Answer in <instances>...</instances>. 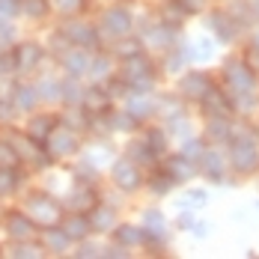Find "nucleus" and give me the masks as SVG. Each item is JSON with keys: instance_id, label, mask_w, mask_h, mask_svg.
Returning a JSON list of instances; mask_svg holds the SVG:
<instances>
[{"instance_id": "1", "label": "nucleus", "mask_w": 259, "mask_h": 259, "mask_svg": "<svg viewBox=\"0 0 259 259\" xmlns=\"http://www.w3.org/2000/svg\"><path fill=\"white\" fill-rule=\"evenodd\" d=\"M21 206L24 211L39 224V227H51V224H60L63 221V214H66V206H63V200L48 191L45 185H39V188H30L27 185L24 191H21Z\"/></svg>"}, {"instance_id": "2", "label": "nucleus", "mask_w": 259, "mask_h": 259, "mask_svg": "<svg viewBox=\"0 0 259 259\" xmlns=\"http://www.w3.org/2000/svg\"><path fill=\"white\" fill-rule=\"evenodd\" d=\"M9 57H12L15 78H36L39 72H45V66L51 60V51L39 39H18L9 48Z\"/></svg>"}, {"instance_id": "3", "label": "nucleus", "mask_w": 259, "mask_h": 259, "mask_svg": "<svg viewBox=\"0 0 259 259\" xmlns=\"http://www.w3.org/2000/svg\"><path fill=\"white\" fill-rule=\"evenodd\" d=\"M57 33H60V39L66 42V45H72V48H87V51H102L104 39L102 33H99V27L96 21H87L83 15L78 18H63V24L54 27Z\"/></svg>"}, {"instance_id": "4", "label": "nucleus", "mask_w": 259, "mask_h": 259, "mask_svg": "<svg viewBox=\"0 0 259 259\" xmlns=\"http://www.w3.org/2000/svg\"><path fill=\"white\" fill-rule=\"evenodd\" d=\"M116 78L128 87V93H149L152 83H155V66L146 54H134V57H125L119 63V72Z\"/></svg>"}, {"instance_id": "5", "label": "nucleus", "mask_w": 259, "mask_h": 259, "mask_svg": "<svg viewBox=\"0 0 259 259\" xmlns=\"http://www.w3.org/2000/svg\"><path fill=\"white\" fill-rule=\"evenodd\" d=\"M39 224L24 211V206H6L0 208V233L6 241H36L39 238Z\"/></svg>"}, {"instance_id": "6", "label": "nucleus", "mask_w": 259, "mask_h": 259, "mask_svg": "<svg viewBox=\"0 0 259 259\" xmlns=\"http://www.w3.org/2000/svg\"><path fill=\"white\" fill-rule=\"evenodd\" d=\"M45 149H48V155L54 158V164L78 158L80 149H83L80 131L72 128V125H66V122H60V125H57V128L48 134V140H45Z\"/></svg>"}, {"instance_id": "7", "label": "nucleus", "mask_w": 259, "mask_h": 259, "mask_svg": "<svg viewBox=\"0 0 259 259\" xmlns=\"http://www.w3.org/2000/svg\"><path fill=\"white\" fill-rule=\"evenodd\" d=\"M96 27H99V33H102L104 42H119V39H125V36L134 33V15H131L125 6L113 3V6L102 9Z\"/></svg>"}, {"instance_id": "8", "label": "nucleus", "mask_w": 259, "mask_h": 259, "mask_svg": "<svg viewBox=\"0 0 259 259\" xmlns=\"http://www.w3.org/2000/svg\"><path fill=\"white\" fill-rule=\"evenodd\" d=\"M6 99L12 102V107L18 110V116H27V113H33L36 107H42L39 102V90H36V80L33 78H12L6 83Z\"/></svg>"}, {"instance_id": "9", "label": "nucleus", "mask_w": 259, "mask_h": 259, "mask_svg": "<svg viewBox=\"0 0 259 259\" xmlns=\"http://www.w3.org/2000/svg\"><path fill=\"white\" fill-rule=\"evenodd\" d=\"M93 54H96V51H87V48H72V45H66L63 51L54 54L51 60L57 63L60 75L83 80V78H87V72H90V60H93Z\"/></svg>"}, {"instance_id": "10", "label": "nucleus", "mask_w": 259, "mask_h": 259, "mask_svg": "<svg viewBox=\"0 0 259 259\" xmlns=\"http://www.w3.org/2000/svg\"><path fill=\"white\" fill-rule=\"evenodd\" d=\"M60 122H63V116H60V110H57V107H36L33 113H27V116H24L21 131H24L27 137H33V140L45 143V140H48V134H51Z\"/></svg>"}, {"instance_id": "11", "label": "nucleus", "mask_w": 259, "mask_h": 259, "mask_svg": "<svg viewBox=\"0 0 259 259\" xmlns=\"http://www.w3.org/2000/svg\"><path fill=\"white\" fill-rule=\"evenodd\" d=\"M110 182L122 191V194H131V191H137V188H143V167L134 161V158H116L113 164H110Z\"/></svg>"}, {"instance_id": "12", "label": "nucleus", "mask_w": 259, "mask_h": 259, "mask_svg": "<svg viewBox=\"0 0 259 259\" xmlns=\"http://www.w3.org/2000/svg\"><path fill=\"white\" fill-rule=\"evenodd\" d=\"M30 170L27 167H3L0 164V206H6L9 200H18L21 197V191H24L27 185H30Z\"/></svg>"}, {"instance_id": "13", "label": "nucleus", "mask_w": 259, "mask_h": 259, "mask_svg": "<svg viewBox=\"0 0 259 259\" xmlns=\"http://www.w3.org/2000/svg\"><path fill=\"white\" fill-rule=\"evenodd\" d=\"M224 80L230 87L233 96H241V93H253L256 87V72L244 63V60H230L224 66Z\"/></svg>"}, {"instance_id": "14", "label": "nucleus", "mask_w": 259, "mask_h": 259, "mask_svg": "<svg viewBox=\"0 0 259 259\" xmlns=\"http://www.w3.org/2000/svg\"><path fill=\"white\" fill-rule=\"evenodd\" d=\"M39 244L45 247V256H66V253H72V247H75V241L69 238V233H66L60 224L42 227V230H39Z\"/></svg>"}, {"instance_id": "15", "label": "nucleus", "mask_w": 259, "mask_h": 259, "mask_svg": "<svg viewBox=\"0 0 259 259\" xmlns=\"http://www.w3.org/2000/svg\"><path fill=\"white\" fill-rule=\"evenodd\" d=\"M60 200H63L66 211H87V208H93L99 203V194H96L93 185H78V182H72V188L63 191Z\"/></svg>"}, {"instance_id": "16", "label": "nucleus", "mask_w": 259, "mask_h": 259, "mask_svg": "<svg viewBox=\"0 0 259 259\" xmlns=\"http://www.w3.org/2000/svg\"><path fill=\"white\" fill-rule=\"evenodd\" d=\"M33 80H36V90H39V102H42V107H60V99H63V75L39 72Z\"/></svg>"}, {"instance_id": "17", "label": "nucleus", "mask_w": 259, "mask_h": 259, "mask_svg": "<svg viewBox=\"0 0 259 259\" xmlns=\"http://www.w3.org/2000/svg\"><path fill=\"white\" fill-rule=\"evenodd\" d=\"M211 87L214 83H211V78H208L206 72H185L179 78V96L188 99V102H200Z\"/></svg>"}, {"instance_id": "18", "label": "nucleus", "mask_w": 259, "mask_h": 259, "mask_svg": "<svg viewBox=\"0 0 259 259\" xmlns=\"http://www.w3.org/2000/svg\"><path fill=\"white\" fill-rule=\"evenodd\" d=\"M87 218H90V230L99 233V235L110 233V230L119 224V221H116V208L110 206V203H104L102 197H99V203L93 208H87Z\"/></svg>"}, {"instance_id": "19", "label": "nucleus", "mask_w": 259, "mask_h": 259, "mask_svg": "<svg viewBox=\"0 0 259 259\" xmlns=\"http://www.w3.org/2000/svg\"><path fill=\"white\" fill-rule=\"evenodd\" d=\"M227 158L221 155L218 149H208L206 146V152L200 155V161H197V170L203 173V176H208L211 182H224V176H227Z\"/></svg>"}, {"instance_id": "20", "label": "nucleus", "mask_w": 259, "mask_h": 259, "mask_svg": "<svg viewBox=\"0 0 259 259\" xmlns=\"http://www.w3.org/2000/svg\"><path fill=\"white\" fill-rule=\"evenodd\" d=\"M60 227L69 233V238L78 244L83 238H90L93 230H90V218H87V211H66L63 214V221H60Z\"/></svg>"}, {"instance_id": "21", "label": "nucleus", "mask_w": 259, "mask_h": 259, "mask_svg": "<svg viewBox=\"0 0 259 259\" xmlns=\"http://www.w3.org/2000/svg\"><path fill=\"white\" fill-rule=\"evenodd\" d=\"M110 238H113L116 244H122V247L134 250V247L143 244V230L134 227V224H116V227L110 230Z\"/></svg>"}, {"instance_id": "22", "label": "nucleus", "mask_w": 259, "mask_h": 259, "mask_svg": "<svg viewBox=\"0 0 259 259\" xmlns=\"http://www.w3.org/2000/svg\"><path fill=\"white\" fill-rule=\"evenodd\" d=\"M164 170L170 173V179L179 185V182H188L194 173H197V164H194V161H188L185 155H173V158H167V161H164Z\"/></svg>"}, {"instance_id": "23", "label": "nucleus", "mask_w": 259, "mask_h": 259, "mask_svg": "<svg viewBox=\"0 0 259 259\" xmlns=\"http://www.w3.org/2000/svg\"><path fill=\"white\" fill-rule=\"evenodd\" d=\"M69 179L78 182V185H93V188H99V182H102V167H96L93 161H78V164L69 170Z\"/></svg>"}, {"instance_id": "24", "label": "nucleus", "mask_w": 259, "mask_h": 259, "mask_svg": "<svg viewBox=\"0 0 259 259\" xmlns=\"http://www.w3.org/2000/svg\"><path fill=\"white\" fill-rule=\"evenodd\" d=\"M18 15L27 18V21H48L54 12H51V3L48 0H21Z\"/></svg>"}, {"instance_id": "25", "label": "nucleus", "mask_w": 259, "mask_h": 259, "mask_svg": "<svg viewBox=\"0 0 259 259\" xmlns=\"http://www.w3.org/2000/svg\"><path fill=\"white\" fill-rule=\"evenodd\" d=\"M140 230L146 235H152V238H158V241H164V238H167V218H164L158 208H149V211L143 214Z\"/></svg>"}, {"instance_id": "26", "label": "nucleus", "mask_w": 259, "mask_h": 259, "mask_svg": "<svg viewBox=\"0 0 259 259\" xmlns=\"http://www.w3.org/2000/svg\"><path fill=\"white\" fill-rule=\"evenodd\" d=\"M57 18H78L90 9V0H48Z\"/></svg>"}, {"instance_id": "27", "label": "nucleus", "mask_w": 259, "mask_h": 259, "mask_svg": "<svg viewBox=\"0 0 259 259\" xmlns=\"http://www.w3.org/2000/svg\"><path fill=\"white\" fill-rule=\"evenodd\" d=\"M211 30L218 33V39L230 42V39H235V33H238V21H235L230 12H214L211 15Z\"/></svg>"}, {"instance_id": "28", "label": "nucleus", "mask_w": 259, "mask_h": 259, "mask_svg": "<svg viewBox=\"0 0 259 259\" xmlns=\"http://www.w3.org/2000/svg\"><path fill=\"white\" fill-rule=\"evenodd\" d=\"M143 185H146V188H149L152 194H158V197H164V194H167V191H170V188H173L176 182L170 179V173H167V170L161 167V170H155L152 176H146V182H143Z\"/></svg>"}, {"instance_id": "29", "label": "nucleus", "mask_w": 259, "mask_h": 259, "mask_svg": "<svg viewBox=\"0 0 259 259\" xmlns=\"http://www.w3.org/2000/svg\"><path fill=\"white\" fill-rule=\"evenodd\" d=\"M203 152H206V143H203V140H185V143H182V152H179V155H185L188 161H194V164H197Z\"/></svg>"}, {"instance_id": "30", "label": "nucleus", "mask_w": 259, "mask_h": 259, "mask_svg": "<svg viewBox=\"0 0 259 259\" xmlns=\"http://www.w3.org/2000/svg\"><path fill=\"white\" fill-rule=\"evenodd\" d=\"M15 78V69H12V57H9V51H0V83L6 87L9 80Z\"/></svg>"}, {"instance_id": "31", "label": "nucleus", "mask_w": 259, "mask_h": 259, "mask_svg": "<svg viewBox=\"0 0 259 259\" xmlns=\"http://www.w3.org/2000/svg\"><path fill=\"white\" fill-rule=\"evenodd\" d=\"M173 3L179 6L185 15H188V12H200V9L206 6V0H173Z\"/></svg>"}, {"instance_id": "32", "label": "nucleus", "mask_w": 259, "mask_h": 259, "mask_svg": "<svg viewBox=\"0 0 259 259\" xmlns=\"http://www.w3.org/2000/svg\"><path fill=\"white\" fill-rule=\"evenodd\" d=\"M208 197H206V191H191L188 194V203H194V206H203Z\"/></svg>"}, {"instance_id": "33", "label": "nucleus", "mask_w": 259, "mask_h": 259, "mask_svg": "<svg viewBox=\"0 0 259 259\" xmlns=\"http://www.w3.org/2000/svg\"><path fill=\"white\" fill-rule=\"evenodd\" d=\"M250 42H253V51L259 54V30H256V33H253V39H250Z\"/></svg>"}, {"instance_id": "34", "label": "nucleus", "mask_w": 259, "mask_h": 259, "mask_svg": "<svg viewBox=\"0 0 259 259\" xmlns=\"http://www.w3.org/2000/svg\"><path fill=\"white\" fill-rule=\"evenodd\" d=\"M0 99H3V90H0Z\"/></svg>"}, {"instance_id": "35", "label": "nucleus", "mask_w": 259, "mask_h": 259, "mask_svg": "<svg viewBox=\"0 0 259 259\" xmlns=\"http://www.w3.org/2000/svg\"><path fill=\"white\" fill-rule=\"evenodd\" d=\"M110 3H116V0H110Z\"/></svg>"}]
</instances>
